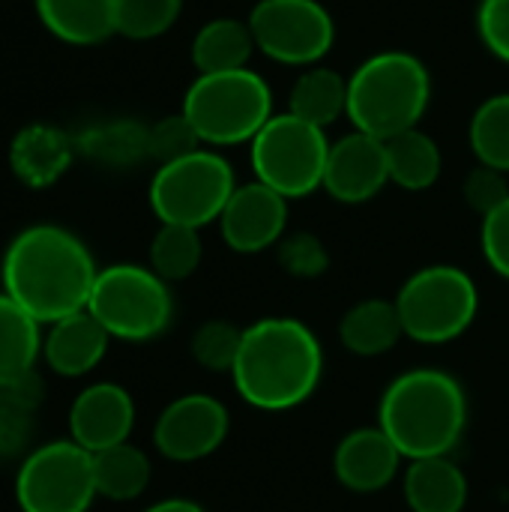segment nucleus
<instances>
[{"mask_svg": "<svg viewBox=\"0 0 509 512\" xmlns=\"http://www.w3.org/2000/svg\"><path fill=\"white\" fill-rule=\"evenodd\" d=\"M480 246H483L489 267L509 282V198L498 210L483 216Z\"/></svg>", "mask_w": 509, "mask_h": 512, "instance_id": "nucleus-37", "label": "nucleus"}, {"mask_svg": "<svg viewBox=\"0 0 509 512\" xmlns=\"http://www.w3.org/2000/svg\"><path fill=\"white\" fill-rule=\"evenodd\" d=\"M231 429L228 408L207 393H186L165 405L153 426V444L168 462H201L213 456Z\"/></svg>", "mask_w": 509, "mask_h": 512, "instance_id": "nucleus-12", "label": "nucleus"}, {"mask_svg": "<svg viewBox=\"0 0 509 512\" xmlns=\"http://www.w3.org/2000/svg\"><path fill=\"white\" fill-rule=\"evenodd\" d=\"M378 426L411 462L450 456L468 429V396L444 369H411L384 390Z\"/></svg>", "mask_w": 509, "mask_h": 512, "instance_id": "nucleus-3", "label": "nucleus"}, {"mask_svg": "<svg viewBox=\"0 0 509 512\" xmlns=\"http://www.w3.org/2000/svg\"><path fill=\"white\" fill-rule=\"evenodd\" d=\"M387 147V168H390V183H396L405 192H426L438 183L444 156L438 141L414 126L408 132H399L384 141Z\"/></svg>", "mask_w": 509, "mask_h": 512, "instance_id": "nucleus-25", "label": "nucleus"}, {"mask_svg": "<svg viewBox=\"0 0 509 512\" xmlns=\"http://www.w3.org/2000/svg\"><path fill=\"white\" fill-rule=\"evenodd\" d=\"M108 342V330L84 309L48 324V333L42 339V360L54 375L84 378L105 360Z\"/></svg>", "mask_w": 509, "mask_h": 512, "instance_id": "nucleus-17", "label": "nucleus"}, {"mask_svg": "<svg viewBox=\"0 0 509 512\" xmlns=\"http://www.w3.org/2000/svg\"><path fill=\"white\" fill-rule=\"evenodd\" d=\"M183 12V0H117V33L126 39H156Z\"/></svg>", "mask_w": 509, "mask_h": 512, "instance_id": "nucleus-31", "label": "nucleus"}, {"mask_svg": "<svg viewBox=\"0 0 509 512\" xmlns=\"http://www.w3.org/2000/svg\"><path fill=\"white\" fill-rule=\"evenodd\" d=\"M144 512H204V507L195 504V501H186V498H168V501H159V504L147 507Z\"/></svg>", "mask_w": 509, "mask_h": 512, "instance_id": "nucleus-38", "label": "nucleus"}, {"mask_svg": "<svg viewBox=\"0 0 509 512\" xmlns=\"http://www.w3.org/2000/svg\"><path fill=\"white\" fill-rule=\"evenodd\" d=\"M477 33L492 57L509 63V0H480Z\"/></svg>", "mask_w": 509, "mask_h": 512, "instance_id": "nucleus-36", "label": "nucleus"}, {"mask_svg": "<svg viewBox=\"0 0 509 512\" xmlns=\"http://www.w3.org/2000/svg\"><path fill=\"white\" fill-rule=\"evenodd\" d=\"M509 198V180L504 171L480 165L465 177V201L474 213L489 216L492 210H498Z\"/></svg>", "mask_w": 509, "mask_h": 512, "instance_id": "nucleus-35", "label": "nucleus"}, {"mask_svg": "<svg viewBox=\"0 0 509 512\" xmlns=\"http://www.w3.org/2000/svg\"><path fill=\"white\" fill-rule=\"evenodd\" d=\"M390 183L387 147L360 129H351L330 144L324 168V192L339 204H366Z\"/></svg>", "mask_w": 509, "mask_h": 512, "instance_id": "nucleus-14", "label": "nucleus"}, {"mask_svg": "<svg viewBox=\"0 0 509 512\" xmlns=\"http://www.w3.org/2000/svg\"><path fill=\"white\" fill-rule=\"evenodd\" d=\"M327 156V132L294 117L291 111L273 114L249 144L255 180L276 189L288 201L306 198L324 186Z\"/></svg>", "mask_w": 509, "mask_h": 512, "instance_id": "nucleus-9", "label": "nucleus"}, {"mask_svg": "<svg viewBox=\"0 0 509 512\" xmlns=\"http://www.w3.org/2000/svg\"><path fill=\"white\" fill-rule=\"evenodd\" d=\"M87 312L111 339L150 342L162 336L174 318L168 282L141 264H111L99 270Z\"/></svg>", "mask_w": 509, "mask_h": 512, "instance_id": "nucleus-7", "label": "nucleus"}, {"mask_svg": "<svg viewBox=\"0 0 509 512\" xmlns=\"http://www.w3.org/2000/svg\"><path fill=\"white\" fill-rule=\"evenodd\" d=\"M75 150L105 168H129L150 156V126L138 120H108L84 129Z\"/></svg>", "mask_w": 509, "mask_h": 512, "instance_id": "nucleus-26", "label": "nucleus"}, {"mask_svg": "<svg viewBox=\"0 0 509 512\" xmlns=\"http://www.w3.org/2000/svg\"><path fill=\"white\" fill-rule=\"evenodd\" d=\"M135 429V402L126 387L99 381L81 390L69 408V438L87 453L126 444Z\"/></svg>", "mask_w": 509, "mask_h": 512, "instance_id": "nucleus-15", "label": "nucleus"}, {"mask_svg": "<svg viewBox=\"0 0 509 512\" xmlns=\"http://www.w3.org/2000/svg\"><path fill=\"white\" fill-rule=\"evenodd\" d=\"M285 228H288V198H282L276 189L264 186L261 180L237 186L219 216L222 240L237 255H258L270 246H279Z\"/></svg>", "mask_w": 509, "mask_h": 512, "instance_id": "nucleus-13", "label": "nucleus"}, {"mask_svg": "<svg viewBox=\"0 0 509 512\" xmlns=\"http://www.w3.org/2000/svg\"><path fill=\"white\" fill-rule=\"evenodd\" d=\"M246 21L255 48L294 69L318 66L336 42V21L321 0H258Z\"/></svg>", "mask_w": 509, "mask_h": 512, "instance_id": "nucleus-11", "label": "nucleus"}, {"mask_svg": "<svg viewBox=\"0 0 509 512\" xmlns=\"http://www.w3.org/2000/svg\"><path fill=\"white\" fill-rule=\"evenodd\" d=\"M411 512H462L468 504V477L450 456L414 459L402 477Z\"/></svg>", "mask_w": 509, "mask_h": 512, "instance_id": "nucleus-20", "label": "nucleus"}, {"mask_svg": "<svg viewBox=\"0 0 509 512\" xmlns=\"http://www.w3.org/2000/svg\"><path fill=\"white\" fill-rule=\"evenodd\" d=\"M429 102L432 75L411 51H378L348 75V120L372 138L387 141L420 126Z\"/></svg>", "mask_w": 509, "mask_h": 512, "instance_id": "nucleus-4", "label": "nucleus"}, {"mask_svg": "<svg viewBox=\"0 0 509 512\" xmlns=\"http://www.w3.org/2000/svg\"><path fill=\"white\" fill-rule=\"evenodd\" d=\"M183 117L207 147L252 144L273 117V90L255 69L195 75L183 96Z\"/></svg>", "mask_w": 509, "mask_h": 512, "instance_id": "nucleus-5", "label": "nucleus"}, {"mask_svg": "<svg viewBox=\"0 0 509 512\" xmlns=\"http://www.w3.org/2000/svg\"><path fill=\"white\" fill-rule=\"evenodd\" d=\"M99 498L93 453L69 441H48L24 456L15 474L21 512H87Z\"/></svg>", "mask_w": 509, "mask_h": 512, "instance_id": "nucleus-10", "label": "nucleus"}, {"mask_svg": "<svg viewBox=\"0 0 509 512\" xmlns=\"http://www.w3.org/2000/svg\"><path fill=\"white\" fill-rule=\"evenodd\" d=\"M279 264L294 279H318V276L327 273L330 255H327L324 243L315 234L297 231V234H285L282 237V243H279Z\"/></svg>", "mask_w": 509, "mask_h": 512, "instance_id": "nucleus-33", "label": "nucleus"}, {"mask_svg": "<svg viewBox=\"0 0 509 512\" xmlns=\"http://www.w3.org/2000/svg\"><path fill=\"white\" fill-rule=\"evenodd\" d=\"M75 138L48 123H30L9 144V168L27 189L54 186L75 159Z\"/></svg>", "mask_w": 509, "mask_h": 512, "instance_id": "nucleus-18", "label": "nucleus"}, {"mask_svg": "<svg viewBox=\"0 0 509 512\" xmlns=\"http://www.w3.org/2000/svg\"><path fill=\"white\" fill-rule=\"evenodd\" d=\"M96 276L99 267L90 249L60 225H30L18 231L0 264L3 294L39 324L84 312Z\"/></svg>", "mask_w": 509, "mask_h": 512, "instance_id": "nucleus-1", "label": "nucleus"}, {"mask_svg": "<svg viewBox=\"0 0 509 512\" xmlns=\"http://www.w3.org/2000/svg\"><path fill=\"white\" fill-rule=\"evenodd\" d=\"M150 459L135 444H117L102 453H93V480L99 498L108 501H135L150 486Z\"/></svg>", "mask_w": 509, "mask_h": 512, "instance_id": "nucleus-27", "label": "nucleus"}, {"mask_svg": "<svg viewBox=\"0 0 509 512\" xmlns=\"http://www.w3.org/2000/svg\"><path fill=\"white\" fill-rule=\"evenodd\" d=\"M240 345H243V330L231 321L213 318V321H204L192 333L189 351H192L195 363L204 366L207 372H228L231 375L237 354H240Z\"/></svg>", "mask_w": 509, "mask_h": 512, "instance_id": "nucleus-32", "label": "nucleus"}, {"mask_svg": "<svg viewBox=\"0 0 509 512\" xmlns=\"http://www.w3.org/2000/svg\"><path fill=\"white\" fill-rule=\"evenodd\" d=\"M255 36L249 21L240 18H210L192 39V63L198 75L246 69L255 54Z\"/></svg>", "mask_w": 509, "mask_h": 512, "instance_id": "nucleus-22", "label": "nucleus"}, {"mask_svg": "<svg viewBox=\"0 0 509 512\" xmlns=\"http://www.w3.org/2000/svg\"><path fill=\"white\" fill-rule=\"evenodd\" d=\"M39 321L0 291V390L30 378L42 354Z\"/></svg>", "mask_w": 509, "mask_h": 512, "instance_id": "nucleus-24", "label": "nucleus"}, {"mask_svg": "<svg viewBox=\"0 0 509 512\" xmlns=\"http://www.w3.org/2000/svg\"><path fill=\"white\" fill-rule=\"evenodd\" d=\"M39 405L42 381L36 378V372L15 387L0 390V459H15L30 450Z\"/></svg>", "mask_w": 509, "mask_h": 512, "instance_id": "nucleus-28", "label": "nucleus"}, {"mask_svg": "<svg viewBox=\"0 0 509 512\" xmlns=\"http://www.w3.org/2000/svg\"><path fill=\"white\" fill-rule=\"evenodd\" d=\"M468 141L480 165L509 174V93H495L477 105Z\"/></svg>", "mask_w": 509, "mask_h": 512, "instance_id": "nucleus-29", "label": "nucleus"}, {"mask_svg": "<svg viewBox=\"0 0 509 512\" xmlns=\"http://www.w3.org/2000/svg\"><path fill=\"white\" fill-rule=\"evenodd\" d=\"M234 168L216 150H195L156 168L147 198L162 225L204 228L219 222L228 198L234 195Z\"/></svg>", "mask_w": 509, "mask_h": 512, "instance_id": "nucleus-6", "label": "nucleus"}, {"mask_svg": "<svg viewBox=\"0 0 509 512\" xmlns=\"http://www.w3.org/2000/svg\"><path fill=\"white\" fill-rule=\"evenodd\" d=\"M324 348L297 318H261L243 330L234 387L258 411H291L315 396Z\"/></svg>", "mask_w": 509, "mask_h": 512, "instance_id": "nucleus-2", "label": "nucleus"}, {"mask_svg": "<svg viewBox=\"0 0 509 512\" xmlns=\"http://www.w3.org/2000/svg\"><path fill=\"white\" fill-rule=\"evenodd\" d=\"M39 21L66 45H102L117 33V0H33Z\"/></svg>", "mask_w": 509, "mask_h": 512, "instance_id": "nucleus-19", "label": "nucleus"}, {"mask_svg": "<svg viewBox=\"0 0 509 512\" xmlns=\"http://www.w3.org/2000/svg\"><path fill=\"white\" fill-rule=\"evenodd\" d=\"M399 447L387 438L381 426H366L348 432L333 456L336 480L354 495H375L387 489L402 468Z\"/></svg>", "mask_w": 509, "mask_h": 512, "instance_id": "nucleus-16", "label": "nucleus"}, {"mask_svg": "<svg viewBox=\"0 0 509 512\" xmlns=\"http://www.w3.org/2000/svg\"><path fill=\"white\" fill-rule=\"evenodd\" d=\"M396 309L408 339L420 345H447L474 324L480 294L462 267L432 264L399 288Z\"/></svg>", "mask_w": 509, "mask_h": 512, "instance_id": "nucleus-8", "label": "nucleus"}, {"mask_svg": "<svg viewBox=\"0 0 509 512\" xmlns=\"http://www.w3.org/2000/svg\"><path fill=\"white\" fill-rule=\"evenodd\" d=\"M195 150H201V138L192 129V123L183 117V111L162 117L159 123L150 126V159H156L159 165L189 156Z\"/></svg>", "mask_w": 509, "mask_h": 512, "instance_id": "nucleus-34", "label": "nucleus"}, {"mask_svg": "<svg viewBox=\"0 0 509 512\" xmlns=\"http://www.w3.org/2000/svg\"><path fill=\"white\" fill-rule=\"evenodd\" d=\"M204 243L198 228L186 225H162L150 240V270L162 276L168 285L189 279L201 267Z\"/></svg>", "mask_w": 509, "mask_h": 512, "instance_id": "nucleus-30", "label": "nucleus"}, {"mask_svg": "<svg viewBox=\"0 0 509 512\" xmlns=\"http://www.w3.org/2000/svg\"><path fill=\"white\" fill-rule=\"evenodd\" d=\"M288 111L312 126L327 129L339 117H348V78L324 63L303 69L291 84Z\"/></svg>", "mask_w": 509, "mask_h": 512, "instance_id": "nucleus-23", "label": "nucleus"}, {"mask_svg": "<svg viewBox=\"0 0 509 512\" xmlns=\"http://www.w3.org/2000/svg\"><path fill=\"white\" fill-rule=\"evenodd\" d=\"M405 336L396 300H363L351 306L339 321V342L357 357H381L399 345Z\"/></svg>", "mask_w": 509, "mask_h": 512, "instance_id": "nucleus-21", "label": "nucleus"}]
</instances>
